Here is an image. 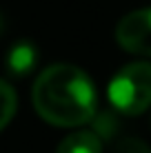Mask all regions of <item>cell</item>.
I'll list each match as a JSON object with an SVG mask.
<instances>
[{
  "label": "cell",
  "mask_w": 151,
  "mask_h": 153,
  "mask_svg": "<svg viewBox=\"0 0 151 153\" xmlns=\"http://www.w3.org/2000/svg\"><path fill=\"white\" fill-rule=\"evenodd\" d=\"M4 62L13 76H27L38 65V51L31 42H16L4 58Z\"/></svg>",
  "instance_id": "cell-4"
},
{
  "label": "cell",
  "mask_w": 151,
  "mask_h": 153,
  "mask_svg": "<svg viewBox=\"0 0 151 153\" xmlns=\"http://www.w3.org/2000/svg\"><path fill=\"white\" fill-rule=\"evenodd\" d=\"M116 40L129 53L151 56V7L124 16L116 27Z\"/></svg>",
  "instance_id": "cell-3"
},
{
  "label": "cell",
  "mask_w": 151,
  "mask_h": 153,
  "mask_svg": "<svg viewBox=\"0 0 151 153\" xmlns=\"http://www.w3.org/2000/svg\"><path fill=\"white\" fill-rule=\"evenodd\" d=\"M0 31H2V18H0Z\"/></svg>",
  "instance_id": "cell-7"
},
{
  "label": "cell",
  "mask_w": 151,
  "mask_h": 153,
  "mask_svg": "<svg viewBox=\"0 0 151 153\" xmlns=\"http://www.w3.org/2000/svg\"><path fill=\"white\" fill-rule=\"evenodd\" d=\"M56 153H102V140L93 131H76L60 142Z\"/></svg>",
  "instance_id": "cell-5"
},
{
  "label": "cell",
  "mask_w": 151,
  "mask_h": 153,
  "mask_svg": "<svg viewBox=\"0 0 151 153\" xmlns=\"http://www.w3.org/2000/svg\"><path fill=\"white\" fill-rule=\"evenodd\" d=\"M31 100L54 126H80L96 115L98 96L91 78L74 65H51L36 78Z\"/></svg>",
  "instance_id": "cell-1"
},
{
  "label": "cell",
  "mask_w": 151,
  "mask_h": 153,
  "mask_svg": "<svg viewBox=\"0 0 151 153\" xmlns=\"http://www.w3.org/2000/svg\"><path fill=\"white\" fill-rule=\"evenodd\" d=\"M109 102L124 115H140L151 104V62H131L109 82Z\"/></svg>",
  "instance_id": "cell-2"
},
{
  "label": "cell",
  "mask_w": 151,
  "mask_h": 153,
  "mask_svg": "<svg viewBox=\"0 0 151 153\" xmlns=\"http://www.w3.org/2000/svg\"><path fill=\"white\" fill-rule=\"evenodd\" d=\"M16 107H18L16 91L4 80H0V131L11 122V118L16 113Z\"/></svg>",
  "instance_id": "cell-6"
}]
</instances>
